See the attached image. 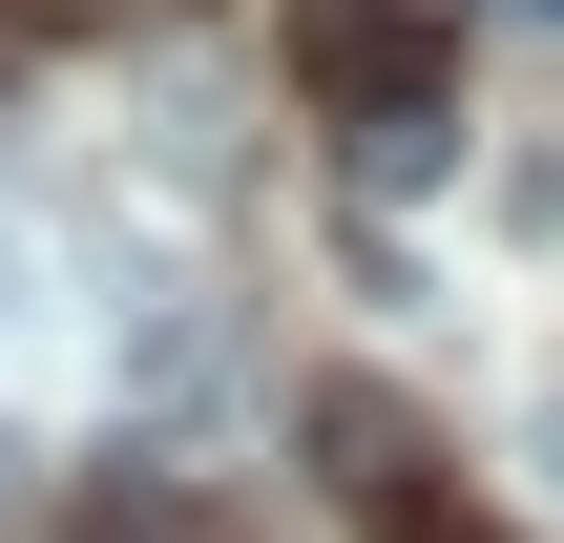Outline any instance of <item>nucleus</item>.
<instances>
[{
  "mask_svg": "<svg viewBox=\"0 0 564 543\" xmlns=\"http://www.w3.org/2000/svg\"><path fill=\"white\" fill-rule=\"evenodd\" d=\"M523 439H544V502H564V398H544V419H523Z\"/></svg>",
  "mask_w": 564,
  "mask_h": 543,
  "instance_id": "6",
  "label": "nucleus"
},
{
  "mask_svg": "<svg viewBox=\"0 0 564 543\" xmlns=\"http://www.w3.org/2000/svg\"><path fill=\"white\" fill-rule=\"evenodd\" d=\"M105 377L188 398V377H209V293H188V272H126V293H105Z\"/></svg>",
  "mask_w": 564,
  "mask_h": 543,
  "instance_id": "2",
  "label": "nucleus"
},
{
  "mask_svg": "<svg viewBox=\"0 0 564 543\" xmlns=\"http://www.w3.org/2000/svg\"><path fill=\"white\" fill-rule=\"evenodd\" d=\"M293 63L335 84L356 188H440V167H460V63H440L419 0H293Z\"/></svg>",
  "mask_w": 564,
  "mask_h": 543,
  "instance_id": "1",
  "label": "nucleus"
},
{
  "mask_svg": "<svg viewBox=\"0 0 564 543\" xmlns=\"http://www.w3.org/2000/svg\"><path fill=\"white\" fill-rule=\"evenodd\" d=\"M314 439H335V502H419V419H398L377 377H335V398H314Z\"/></svg>",
  "mask_w": 564,
  "mask_h": 543,
  "instance_id": "3",
  "label": "nucleus"
},
{
  "mask_svg": "<svg viewBox=\"0 0 564 543\" xmlns=\"http://www.w3.org/2000/svg\"><path fill=\"white\" fill-rule=\"evenodd\" d=\"M502 21H544V42H564V0H502Z\"/></svg>",
  "mask_w": 564,
  "mask_h": 543,
  "instance_id": "7",
  "label": "nucleus"
},
{
  "mask_svg": "<svg viewBox=\"0 0 564 543\" xmlns=\"http://www.w3.org/2000/svg\"><path fill=\"white\" fill-rule=\"evenodd\" d=\"M377 543H481V523H460V502L419 481V502H377Z\"/></svg>",
  "mask_w": 564,
  "mask_h": 543,
  "instance_id": "5",
  "label": "nucleus"
},
{
  "mask_svg": "<svg viewBox=\"0 0 564 543\" xmlns=\"http://www.w3.org/2000/svg\"><path fill=\"white\" fill-rule=\"evenodd\" d=\"M84 543H209V523H188L167 481H84Z\"/></svg>",
  "mask_w": 564,
  "mask_h": 543,
  "instance_id": "4",
  "label": "nucleus"
}]
</instances>
